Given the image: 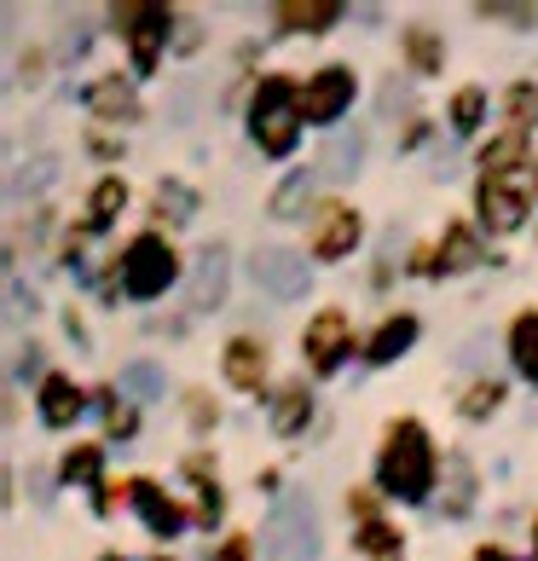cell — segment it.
<instances>
[{"instance_id": "34", "label": "cell", "mask_w": 538, "mask_h": 561, "mask_svg": "<svg viewBox=\"0 0 538 561\" xmlns=\"http://www.w3.org/2000/svg\"><path fill=\"white\" fill-rule=\"evenodd\" d=\"M504 105H510L515 128H527V122H538V88H533V81H515V88L504 93Z\"/></svg>"}, {"instance_id": "35", "label": "cell", "mask_w": 538, "mask_h": 561, "mask_svg": "<svg viewBox=\"0 0 538 561\" xmlns=\"http://www.w3.org/2000/svg\"><path fill=\"white\" fill-rule=\"evenodd\" d=\"M307 185H313V174L301 169V174H289L278 192H273V215H278V220H284V215H296L301 203H307Z\"/></svg>"}, {"instance_id": "18", "label": "cell", "mask_w": 538, "mask_h": 561, "mask_svg": "<svg viewBox=\"0 0 538 561\" xmlns=\"http://www.w3.org/2000/svg\"><path fill=\"white\" fill-rule=\"evenodd\" d=\"M411 342H417V319H411V313H394V319L377 324V336L365 342V359H370V365H394Z\"/></svg>"}, {"instance_id": "23", "label": "cell", "mask_w": 538, "mask_h": 561, "mask_svg": "<svg viewBox=\"0 0 538 561\" xmlns=\"http://www.w3.org/2000/svg\"><path fill=\"white\" fill-rule=\"evenodd\" d=\"M481 261V243H474V232L469 226H446V238H440V255H434V266L428 273H469V266Z\"/></svg>"}, {"instance_id": "36", "label": "cell", "mask_w": 538, "mask_h": 561, "mask_svg": "<svg viewBox=\"0 0 538 561\" xmlns=\"http://www.w3.org/2000/svg\"><path fill=\"white\" fill-rule=\"evenodd\" d=\"M185 417H192V428H197V434H209V428L220 423V411H215V400H203V393H192V400H185Z\"/></svg>"}, {"instance_id": "29", "label": "cell", "mask_w": 538, "mask_h": 561, "mask_svg": "<svg viewBox=\"0 0 538 561\" xmlns=\"http://www.w3.org/2000/svg\"><path fill=\"white\" fill-rule=\"evenodd\" d=\"M88 203H93V209H88V226L99 232V226H111L122 209H128V185H122V180H99Z\"/></svg>"}, {"instance_id": "13", "label": "cell", "mask_w": 538, "mask_h": 561, "mask_svg": "<svg viewBox=\"0 0 538 561\" xmlns=\"http://www.w3.org/2000/svg\"><path fill=\"white\" fill-rule=\"evenodd\" d=\"M35 400H41V423H47V428H70L81 411H88V393H81V382L58 377V370H47V377H41Z\"/></svg>"}, {"instance_id": "1", "label": "cell", "mask_w": 538, "mask_h": 561, "mask_svg": "<svg viewBox=\"0 0 538 561\" xmlns=\"http://www.w3.org/2000/svg\"><path fill=\"white\" fill-rule=\"evenodd\" d=\"M377 486L400 504H428L434 492V440L417 417H394L377 451Z\"/></svg>"}, {"instance_id": "39", "label": "cell", "mask_w": 538, "mask_h": 561, "mask_svg": "<svg viewBox=\"0 0 538 561\" xmlns=\"http://www.w3.org/2000/svg\"><path fill=\"white\" fill-rule=\"evenodd\" d=\"M474 561H515V556L499 550V545H481V550H474Z\"/></svg>"}, {"instance_id": "12", "label": "cell", "mask_w": 538, "mask_h": 561, "mask_svg": "<svg viewBox=\"0 0 538 561\" xmlns=\"http://www.w3.org/2000/svg\"><path fill=\"white\" fill-rule=\"evenodd\" d=\"M81 105H88L99 122H134V116H139L134 76H99V81H88V93H81Z\"/></svg>"}, {"instance_id": "11", "label": "cell", "mask_w": 538, "mask_h": 561, "mask_svg": "<svg viewBox=\"0 0 538 561\" xmlns=\"http://www.w3.org/2000/svg\"><path fill=\"white\" fill-rule=\"evenodd\" d=\"M128 497H134V510H139L145 533H157V538H180V533H185V510H180L174 497L157 486V481H145V474H134Z\"/></svg>"}, {"instance_id": "28", "label": "cell", "mask_w": 538, "mask_h": 561, "mask_svg": "<svg viewBox=\"0 0 538 561\" xmlns=\"http://www.w3.org/2000/svg\"><path fill=\"white\" fill-rule=\"evenodd\" d=\"M446 116H451V134H474L487 122V88H458Z\"/></svg>"}, {"instance_id": "9", "label": "cell", "mask_w": 538, "mask_h": 561, "mask_svg": "<svg viewBox=\"0 0 538 561\" xmlns=\"http://www.w3.org/2000/svg\"><path fill=\"white\" fill-rule=\"evenodd\" d=\"M474 209H481L487 232H522V220H527V185H522V174H510V180H492V174H481Z\"/></svg>"}, {"instance_id": "16", "label": "cell", "mask_w": 538, "mask_h": 561, "mask_svg": "<svg viewBox=\"0 0 538 561\" xmlns=\"http://www.w3.org/2000/svg\"><path fill=\"white\" fill-rule=\"evenodd\" d=\"M226 382H232L238 393H261L266 388V347L255 336L226 342Z\"/></svg>"}, {"instance_id": "19", "label": "cell", "mask_w": 538, "mask_h": 561, "mask_svg": "<svg viewBox=\"0 0 538 561\" xmlns=\"http://www.w3.org/2000/svg\"><path fill=\"white\" fill-rule=\"evenodd\" d=\"M400 53H405V70L411 76H434L446 65V41L434 35L428 24H411L405 35H400Z\"/></svg>"}, {"instance_id": "27", "label": "cell", "mask_w": 538, "mask_h": 561, "mask_svg": "<svg viewBox=\"0 0 538 561\" xmlns=\"http://www.w3.org/2000/svg\"><path fill=\"white\" fill-rule=\"evenodd\" d=\"M162 388H169V377H162V365H151V359L122 365V393H128V400H157Z\"/></svg>"}, {"instance_id": "21", "label": "cell", "mask_w": 538, "mask_h": 561, "mask_svg": "<svg viewBox=\"0 0 538 561\" xmlns=\"http://www.w3.org/2000/svg\"><path fill=\"white\" fill-rule=\"evenodd\" d=\"M510 365H515V377H522V382L538 388V307L510 324Z\"/></svg>"}, {"instance_id": "4", "label": "cell", "mask_w": 538, "mask_h": 561, "mask_svg": "<svg viewBox=\"0 0 538 561\" xmlns=\"http://www.w3.org/2000/svg\"><path fill=\"white\" fill-rule=\"evenodd\" d=\"M261 561H319V510L307 492H289L273 504L261 533Z\"/></svg>"}, {"instance_id": "20", "label": "cell", "mask_w": 538, "mask_h": 561, "mask_svg": "<svg viewBox=\"0 0 538 561\" xmlns=\"http://www.w3.org/2000/svg\"><path fill=\"white\" fill-rule=\"evenodd\" d=\"M522 162H527V134H522V128H510V134H499V139L481 145V174H492V180L522 174Z\"/></svg>"}, {"instance_id": "17", "label": "cell", "mask_w": 538, "mask_h": 561, "mask_svg": "<svg viewBox=\"0 0 538 561\" xmlns=\"http://www.w3.org/2000/svg\"><path fill=\"white\" fill-rule=\"evenodd\" d=\"M307 423H313V388H307V382H284L273 393V434H278V440H296Z\"/></svg>"}, {"instance_id": "7", "label": "cell", "mask_w": 538, "mask_h": 561, "mask_svg": "<svg viewBox=\"0 0 538 561\" xmlns=\"http://www.w3.org/2000/svg\"><path fill=\"white\" fill-rule=\"evenodd\" d=\"M250 278L266 301H296L307 296V261L296 255V249H284V243H261L255 255H250Z\"/></svg>"}, {"instance_id": "40", "label": "cell", "mask_w": 538, "mask_h": 561, "mask_svg": "<svg viewBox=\"0 0 538 561\" xmlns=\"http://www.w3.org/2000/svg\"><path fill=\"white\" fill-rule=\"evenodd\" d=\"M533 550H538V522H533Z\"/></svg>"}, {"instance_id": "24", "label": "cell", "mask_w": 538, "mask_h": 561, "mask_svg": "<svg viewBox=\"0 0 538 561\" xmlns=\"http://www.w3.org/2000/svg\"><path fill=\"white\" fill-rule=\"evenodd\" d=\"M359 550H365L370 561H400V556H405V538L388 527L382 515H365V522H359Z\"/></svg>"}, {"instance_id": "14", "label": "cell", "mask_w": 538, "mask_h": 561, "mask_svg": "<svg viewBox=\"0 0 538 561\" xmlns=\"http://www.w3.org/2000/svg\"><path fill=\"white\" fill-rule=\"evenodd\" d=\"M226 278H232V261H226V249L209 243L197 255V273H192V307L197 313H215V307H226Z\"/></svg>"}, {"instance_id": "3", "label": "cell", "mask_w": 538, "mask_h": 561, "mask_svg": "<svg viewBox=\"0 0 538 561\" xmlns=\"http://www.w3.org/2000/svg\"><path fill=\"white\" fill-rule=\"evenodd\" d=\"M180 278V255L162 232H139L128 249H122V266H116V284L128 301H162Z\"/></svg>"}, {"instance_id": "33", "label": "cell", "mask_w": 538, "mask_h": 561, "mask_svg": "<svg viewBox=\"0 0 538 561\" xmlns=\"http://www.w3.org/2000/svg\"><path fill=\"white\" fill-rule=\"evenodd\" d=\"M474 18H499L510 30H538V7H504V0H481Z\"/></svg>"}, {"instance_id": "8", "label": "cell", "mask_w": 538, "mask_h": 561, "mask_svg": "<svg viewBox=\"0 0 538 561\" xmlns=\"http://www.w3.org/2000/svg\"><path fill=\"white\" fill-rule=\"evenodd\" d=\"M354 93H359L354 70H347V65H324V70H313L301 81V116L324 128V122H336L342 111H354Z\"/></svg>"}, {"instance_id": "2", "label": "cell", "mask_w": 538, "mask_h": 561, "mask_svg": "<svg viewBox=\"0 0 538 561\" xmlns=\"http://www.w3.org/2000/svg\"><path fill=\"white\" fill-rule=\"evenodd\" d=\"M301 88L289 76H266L255 99H250V139L261 145V157H296V145H301Z\"/></svg>"}, {"instance_id": "41", "label": "cell", "mask_w": 538, "mask_h": 561, "mask_svg": "<svg viewBox=\"0 0 538 561\" xmlns=\"http://www.w3.org/2000/svg\"><path fill=\"white\" fill-rule=\"evenodd\" d=\"M105 561H122V556H105Z\"/></svg>"}, {"instance_id": "26", "label": "cell", "mask_w": 538, "mask_h": 561, "mask_svg": "<svg viewBox=\"0 0 538 561\" xmlns=\"http://www.w3.org/2000/svg\"><path fill=\"white\" fill-rule=\"evenodd\" d=\"M99 411H105V434H111V440H134V434H139V411H134L128 393L105 388V400H99Z\"/></svg>"}, {"instance_id": "32", "label": "cell", "mask_w": 538, "mask_h": 561, "mask_svg": "<svg viewBox=\"0 0 538 561\" xmlns=\"http://www.w3.org/2000/svg\"><path fill=\"white\" fill-rule=\"evenodd\" d=\"M324 174H330V180H354V174H359V134H347V139H336V145H330V162H324Z\"/></svg>"}, {"instance_id": "30", "label": "cell", "mask_w": 538, "mask_h": 561, "mask_svg": "<svg viewBox=\"0 0 538 561\" xmlns=\"http://www.w3.org/2000/svg\"><path fill=\"white\" fill-rule=\"evenodd\" d=\"M499 405H504V382L481 377V382H474V388L463 393V405H458V411H463L469 423H481V417H492V411H499Z\"/></svg>"}, {"instance_id": "25", "label": "cell", "mask_w": 538, "mask_h": 561, "mask_svg": "<svg viewBox=\"0 0 538 561\" xmlns=\"http://www.w3.org/2000/svg\"><path fill=\"white\" fill-rule=\"evenodd\" d=\"M58 474H65V486H99L105 481V451L99 446H70L65 463H58Z\"/></svg>"}, {"instance_id": "15", "label": "cell", "mask_w": 538, "mask_h": 561, "mask_svg": "<svg viewBox=\"0 0 538 561\" xmlns=\"http://www.w3.org/2000/svg\"><path fill=\"white\" fill-rule=\"evenodd\" d=\"M284 35H324L336 18H347L342 0H284V7L273 12Z\"/></svg>"}, {"instance_id": "6", "label": "cell", "mask_w": 538, "mask_h": 561, "mask_svg": "<svg viewBox=\"0 0 538 561\" xmlns=\"http://www.w3.org/2000/svg\"><path fill=\"white\" fill-rule=\"evenodd\" d=\"M347 353H354V324H347L342 307L313 313V324L301 330V359L313 365V377H336L347 365Z\"/></svg>"}, {"instance_id": "22", "label": "cell", "mask_w": 538, "mask_h": 561, "mask_svg": "<svg viewBox=\"0 0 538 561\" xmlns=\"http://www.w3.org/2000/svg\"><path fill=\"white\" fill-rule=\"evenodd\" d=\"M469 504H474V463L463 451H451L446 457V492H440V515H469Z\"/></svg>"}, {"instance_id": "38", "label": "cell", "mask_w": 538, "mask_h": 561, "mask_svg": "<svg viewBox=\"0 0 538 561\" xmlns=\"http://www.w3.org/2000/svg\"><path fill=\"white\" fill-rule=\"evenodd\" d=\"M197 515H203V527H215V522H220V486H203V504H197Z\"/></svg>"}, {"instance_id": "5", "label": "cell", "mask_w": 538, "mask_h": 561, "mask_svg": "<svg viewBox=\"0 0 538 561\" xmlns=\"http://www.w3.org/2000/svg\"><path fill=\"white\" fill-rule=\"evenodd\" d=\"M111 30L128 35V53H134V76H157L162 65V41L174 30V12L169 7H151V0H128V7H111Z\"/></svg>"}, {"instance_id": "10", "label": "cell", "mask_w": 538, "mask_h": 561, "mask_svg": "<svg viewBox=\"0 0 538 561\" xmlns=\"http://www.w3.org/2000/svg\"><path fill=\"white\" fill-rule=\"evenodd\" d=\"M359 215L347 209V203H324L319 220H313V255L319 261H342V255H354L359 249Z\"/></svg>"}, {"instance_id": "31", "label": "cell", "mask_w": 538, "mask_h": 561, "mask_svg": "<svg viewBox=\"0 0 538 561\" xmlns=\"http://www.w3.org/2000/svg\"><path fill=\"white\" fill-rule=\"evenodd\" d=\"M162 203H169V220L174 226L197 215V192H192V185H180V180H157V209H162Z\"/></svg>"}, {"instance_id": "37", "label": "cell", "mask_w": 538, "mask_h": 561, "mask_svg": "<svg viewBox=\"0 0 538 561\" xmlns=\"http://www.w3.org/2000/svg\"><path fill=\"white\" fill-rule=\"evenodd\" d=\"M215 561H255V538H250V533H232V538L215 550Z\"/></svg>"}]
</instances>
